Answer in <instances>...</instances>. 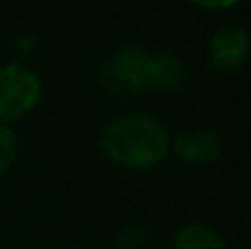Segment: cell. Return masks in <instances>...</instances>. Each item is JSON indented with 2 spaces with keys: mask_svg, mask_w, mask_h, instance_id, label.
<instances>
[{
  "mask_svg": "<svg viewBox=\"0 0 251 249\" xmlns=\"http://www.w3.org/2000/svg\"><path fill=\"white\" fill-rule=\"evenodd\" d=\"M100 148L113 163L130 170H146L165 159L170 135L165 126L148 115H124L106 126Z\"/></svg>",
  "mask_w": 251,
  "mask_h": 249,
  "instance_id": "1",
  "label": "cell"
},
{
  "mask_svg": "<svg viewBox=\"0 0 251 249\" xmlns=\"http://www.w3.org/2000/svg\"><path fill=\"white\" fill-rule=\"evenodd\" d=\"M146 60L148 53L141 47L126 44L104 57V62L97 69V82L117 100H132L139 93L146 91Z\"/></svg>",
  "mask_w": 251,
  "mask_h": 249,
  "instance_id": "2",
  "label": "cell"
},
{
  "mask_svg": "<svg viewBox=\"0 0 251 249\" xmlns=\"http://www.w3.org/2000/svg\"><path fill=\"white\" fill-rule=\"evenodd\" d=\"M42 84L40 77L25 64H11L0 69V122H13L25 117L38 104Z\"/></svg>",
  "mask_w": 251,
  "mask_h": 249,
  "instance_id": "3",
  "label": "cell"
},
{
  "mask_svg": "<svg viewBox=\"0 0 251 249\" xmlns=\"http://www.w3.org/2000/svg\"><path fill=\"white\" fill-rule=\"evenodd\" d=\"M249 53V35L243 26L227 25L209 40V62L218 71H236Z\"/></svg>",
  "mask_w": 251,
  "mask_h": 249,
  "instance_id": "4",
  "label": "cell"
},
{
  "mask_svg": "<svg viewBox=\"0 0 251 249\" xmlns=\"http://www.w3.org/2000/svg\"><path fill=\"white\" fill-rule=\"evenodd\" d=\"M172 150L181 161L192 163V166H205V163H212L218 157L221 141H218L216 132L194 128V130L178 135L172 141Z\"/></svg>",
  "mask_w": 251,
  "mask_h": 249,
  "instance_id": "5",
  "label": "cell"
},
{
  "mask_svg": "<svg viewBox=\"0 0 251 249\" xmlns=\"http://www.w3.org/2000/svg\"><path fill=\"white\" fill-rule=\"evenodd\" d=\"M146 88L152 91H163V93H174L185 84V66L172 55H148L146 60Z\"/></svg>",
  "mask_w": 251,
  "mask_h": 249,
  "instance_id": "6",
  "label": "cell"
},
{
  "mask_svg": "<svg viewBox=\"0 0 251 249\" xmlns=\"http://www.w3.org/2000/svg\"><path fill=\"white\" fill-rule=\"evenodd\" d=\"M172 249H225V243L214 229L199 223H192V225H183L174 234Z\"/></svg>",
  "mask_w": 251,
  "mask_h": 249,
  "instance_id": "7",
  "label": "cell"
},
{
  "mask_svg": "<svg viewBox=\"0 0 251 249\" xmlns=\"http://www.w3.org/2000/svg\"><path fill=\"white\" fill-rule=\"evenodd\" d=\"M16 154H18L16 132H13L7 124H0V174H4V172L11 168Z\"/></svg>",
  "mask_w": 251,
  "mask_h": 249,
  "instance_id": "8",
  "label": "cell"
},
{
  "mask_svg": "<svg viewBox=\"0 0 251 249\" xmlns=\"http://www.w3.org/2000/svg\"><path fill=\"white\" fill-rule=\"evenodd\" d=\"M148 234L141 225H126L115 238V249H141Z\"/></svg>",
  "mask_w": 251,
  "mask_h": 249,
  "instance_id": "9",
  "label": "cell"
},
{
  "mask_svg": "<svg viewBox=\"0 0 251 249\" xmlns=\"http://www.w3.org/2000/svg\"><path fill=\"white\" fill-rule=\"evenodd\" d=\"M192 2H196L199 7H205V9H229L238 0H192Z\"/></svg>",
  "mask_w": 251,
  "mask_h": 249,
  "instance_id": "10",
  "label": "cell"
}]
</instances>
